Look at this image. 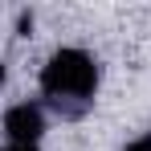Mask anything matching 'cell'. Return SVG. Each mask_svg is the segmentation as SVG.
Instances as JSON below:
<instances>
[{"instance_id": "1", "label": "cell", "mask_w": 151, "mask_h": 151, "mask_svg": "<svg viewBox=\"0 0 151 151\" xmlns=\"http://www.w3.org/2000/svg\"><path fill=\"white\" fill-rule=\"evenodd\" d=\"M41 90L53 114L61 119H82L98 90V61L86 49H57L41 70Z\"/></svg>"}, {"instance_id": "5", "label": "cell", "mask_w": 151, "mask_h": 151, "mask_svg": "<svg viewBox=\"0 0 151 151\" xmlns=\"http://www.w3.org/2000/svg\"><path fill=\"white\" fill-rule=\"evenodd\" d=\"M4 78H8V74H4V61H0V86H4Z\"/></svg>"}, {"instance_id": "2", "label": "cell", "mask_w": 151, "mask_h": 151, "mask_svg": "<svg viewBox=\"0 0 151 151\" xmlns=\"http://www.w3.org/2000/svg\"><path fill=\"white\" fill-rule=\"evenodd\" d=\"M4 135H8V143H17V147H37L41 135H45V110H41L37 102H17V106H8V114H4Z\"/></svg>"}, {"instance_id": "3", "label": "cell", "mask_w": 151, "mask_h": 151, "mask_svg": "<svg viewBox=\"0 0 151 151\" xmlns=\"http://www.w3.org/2000/svg\"><path fill=\"white\" fill-rule=\"evenodd\" d=\"M127 151H151V135H139V139H135Z\"/></svg>"}, {"instance_id": "4", "label": "cell", "mask_w": 151, "mask_h": 151, "mask_svg": "<svg viewBox=\"0 0 151 151\" xmlns=\"http://www.w3.org/2000/svg\"><path fill=\"white\" fill-rule=\"evenodd\" d=\"M4 151H37V147H17V143H8Z\"/></svg>"}]
</instances>
